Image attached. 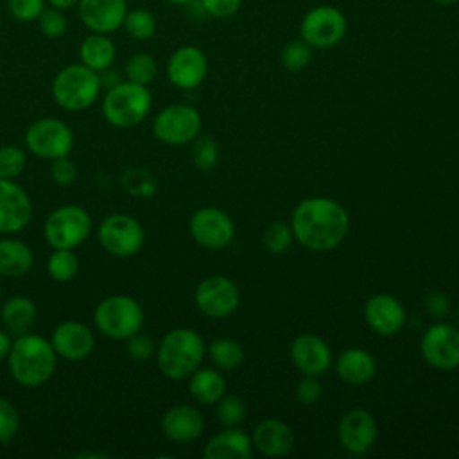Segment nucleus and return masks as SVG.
Masks as SVG:
<instances>
[{
    "instance_id": "34",
    "label": "nucleus",
    "mask_w": 459,
    "mask_h": 459,
    "mask_svg": "<svg viewBox=\"0 0 459 459\" xmlns=\"http://www.w3.org/2000/svg\"><path fill=\"white\" fill-rule=\"evenodd\" d=\"M156 74H158V65L151 54L138 52L131 56L126 63V77L131 82L147 86L156 77Z\"/></svg>"
},
{
    "instance_id": "51",
    "label": "nucleus",
    "mask_w": 459,
    "mask_h": 459,
    "mask_svg": "<svg viewBox=\"0 0 459 459\" xmlns=\"http://www.w3.org/2000/svg\"><path fill=\"white\" fill-rule=\"evenodd\" d=\"M437 5H452V4H459V0H432Z\"/></svg>"
},
{
    "instance_id": "43",
    "label": "nucleus",
    "mask_w": 459,
    "mask_h": 459,
    "mask_svg": "<svg viewBox=\"0 0 459 459\" xmlns=\"http://www.w3.org/2000/svg\"><path fill=\"white\" fill-rule=\"evenodd\" d=\"M127 341V353L136 362H145L154 355V341L145 333H133Z\"/></svg>"
},
{
    "instance_id": "40",
    "label": "nucleus",
    "mask_w": 459,
    "mask_h": 459,
    "mask_svg": "<svg viewBox=\"0 0 459 459\" xmlns=\"http://www.w3.org/2000/svg\"><path fill=\"white\" fill-rule=\"evenodd\" d=\"M38 27L47 38H61L66 32V18L61 9L45 7L38 16Z\"/></svg>"
},
{
    "instance_id": "2",
    "label": "nucleus",
    "mask_w": 459,
    "mask_h": 459,
    "mask_svg": "<svg viewBox=\"0 0 459 459\" xmlns=\"http://www.w3.org/2000/svg\"><path fill=\"white\" fill-rule=\"evenodd\" d=\"M56 364L57 353L52 342L36 333L18 335L7 357L11 377L25 387H38L48 382Z\"/></svg>"
},
{
    "instance_id": "46",
    "label": "nucleus",
    "mask_w": 459,
    "mask_h": 459,
    "mask_svg": "<svg viewBox=\"0 0 459 459\" xmlns=\"http://www.w3.org/2000/svg\"><path fill=\"white\" fill-rule=\"evenodd\" d=\"M50 176H52L54 183H57L61 186H68V185H72L75 181L77 169H75L74 161H70L66 156L56 158V160H52Z\"/></svg>"
},
{
    "instance_id": "13",
    "label": "nucleus",
    "mask_w": 459,
    "mask_h": 459,
    "mask_svg": "<svg viewBox=\"0 0 459 459\" xmlns=\"http://www.w3.org/2000/svg\"><path fill=\"white\" fill-rule=\"evenodd\" d=\"M192 238L206 249H224L235 237L231 217L215 206H204L194 212L188 222Z\"/></svg>"
},
{
    "instance_id": "28",
    "label": "nucleus",
    "mask_w": 459,
    "mask_h": 459,
    "mask_svg": "<svg viewBox=\"0 0 459 459\" xmlns=\"http://www.w3.org/2000/svg\"><path fill=\"white\" fill-rule=\"evenodd\" d=\"M34 256L30 247L16 238L0 240V274L7 278H20L30 271Z\"/></svg>"
},
{
    "instance_id": "49",
    "label": "nucleus",
    "mask_w": 459,
    "mask_h": 459,
    "mask_svg": "<svg viewBox=\"0 0 459 459\" xmlns=\"http://www.w3.org/2000/svg\"><path fill=\"white\" fill-rule=\"evenodd\" d=\"M48 4L56 9H61V11H66L70 7H74L75 4H79V0H48Z\"/></svg>"
},
{
    "instance_id": "21",
    "label": "nucleus",
    "mask_w": 459,
    "mask_h": 459,
    "mask_svg": "<svg viewBox=\"0 0 459 459\" xmlns=\"http://www.w3.org/2000/svg\"><path fill=\"white\" fill-rule=\"evenodd\" d=\"M290 359L303 375L321 377L332 364V351L319 335L301 333L290 344Z\"/></svg>"
},
{
    "instance_id": "29",
    "label": "nucleus",
    "mask_w": 459,
    "mask_h": 459,
    "mask_svg": "<svg viewBox=\"0 0 459 459\" xmlns=\"http://www.w3.org/2000/svg\"><path fill=\"white\" fill-rule=\"evenodd\" d=\"M188 378V391L199 403H217V400L224 394L226 380L213 368H197Z\"/></svg>"
},
{
    "instance_id": "25",
    "label": "nucleus",
    "mask_w": 459,
    "mask_h": 459,
    "mask_svg": "<svg viewBox=\"0 0 459 459\" xmlns=\"http://www.w3.org/2000/svg\"><path fill=\"white\" fill-rule=\"evenodd\" d=\"M335 371L346 384L362 385L375 377L377 360L369 351L362 348H350L339 355Z\"/></svg>"
},
{
    "instance_id": "4",
    "label": "nucleus",
    "mask_w": 459,
    "mask_h": 459,
    "mask_svg": "<svg viewBox=\"0 0 459 459\" xmlns=\"http://www.w3.org/2000/svg\"><path fill=\"white\" fill-rule=\"evenodd\" d=\"M152 95L147 86L120 81L111 86L102 100L104 118L120 129L140 124L151 111Z\"/></svg>"
},
{
    "instance_id": "17",
    "label": "nucleus",
    "mask_w": 459,
    "mask_h": 459,
    "mask_svg": "<svg viewBox=\"0 0 459 459\" xmlns=\"http://www.w3.org/2000/svg\"><path fill=\"white\" fill-rule=\"evenodd\" d=\"M32 217L29 194L14 181L0 178V233L22 231Z\"/></svg>"
},
{
    "instance_id": "11",
    "label": "nucleus",
    "mask_w": 459,
    "mask_h": 459,
    "mask_svg": "<svg viewBox=\"0 0 459 459\" xmlns=\"http://www.w3.org/2000/svg\"><path fill=\"white\" fill-rule=\"evenodd\" d=\"M25 145L39 158H63L74 147V133L63 120L39 118L25 131Z\"/></svg>"
},
{
    "instance_id": "42",
    "label": "nucleus",
    "mask_w": 459,
    "mask_h": 459,
    "mask_svg": "<svg viewBox=\"0 0 459 459\" xmlns=\"http://www.w3.org/2000/svg\"><path fill=\"white\" fill-rule=\"evenodd\" d=\"M7 9L18 22H36L45 9V0H7Z\"/></svg>"
},
{
    "instance_id": "5",
    "label": "nucleus",
    "mask_w": 459,
    "mask_h": 459,
    "mask_svg": "<svg viewBox=\"0 0 459 459\" xmlns=\"http://www.w3.org/2000/svg\"><path fill=\"white\" fill-rule=\"evenodd\" d=\"M100 86L102 82L97 72L82 63L68 65L54 77L52 97L63 109L82 111L97 100Z\"/></svg>"
},
{
    "instance_id": "35",
    "label": "nucleus",
    "mask_w": 459,
    "mask_h": 459,
    "mask_svg": "<svg viewBox=\"0 0 459 459\" xmlns=\"http://www.w3.org/2000/svg\"><path fill=\"white\" fill-rule=\"evenodd\" d=\"M120 181H122V186L136 197H151L158 190L154 178L145 169H129L122 174Z\"/></svg>"
},
{
    "instance_id": "50",
    "label": "nucleus",
    "mask_w": 459,
    "mask_h": 459,
    "mask_svg": "<svg viewBox=\"0 0 459 459\" xmlns=\"http://www.w3.org/2000/svg\"><path fill=\"white\" fill-rule=\"evenodd\" d=\"M169 4H176V5H188V4H194L197 0H165Z\"/></svg>"
},
{
    "instance_id": "12",
    "label": "nucleus",
    "mask_w": 459,
    "mask_h": 459,
    "mask_svg": "<svg viewBox=\"0 0 459 459\" xmlns=\"http://www.w3.org/2000/svg\"><path fill=\"white\" fill-rule=\"evenodd\" d=\"M197 308L213 319L231 316L240 303V290L237 283L226 276L213 274L204 278L194 292Z\"/></svg>"
},
{
    "instance_id": "38",
    "label": "nucleus",
    "mask_w": 459,
    "mask_h": 459,
    "mask_svg": "<svg viewBox=\"0 0 459 459\" xmlns=\"http://www.w3.org/2000/svg\"><path fill=\"white\" fill-rule=\"evenodd\" d=\"M215 414L224 427H237L246 418V403L238 396H221L217 400Z\"/></svg>"
},
{
    "instance_id": "32",
    "label": "nucleus",
    "mask_w": 459,
    "mask_h": 459,
    "mask_svg": "<svg viewBox=\"0 0 459 459\" xmlns=\"http://www.w3.org/2000/svg\"><path fill=\"white\" fill-rule=\"evenodd\" d=\"M47 271L56 281H70L79 271L74 249H54L47 260Z\"/></svg>"
},
{
    "instance_id": "41",
    "label": "nucleus",
    "mask_w": 459,
    "mask_h": 459,
    "mask_svg": "<svg viewBox=\"0 0 459 459\" xmlns=\"http://www.w3.org/2000/svg\"><path fill=\"white\" fill-rule=\"evenodd\" d=\"M18 425H20V416L16 407L0 396V445L9 443L16 432H18Z\"/></svg>"
},
{
    "instance_id": "18",
    "label": "nucleus",
    "mask_w": 459,
    "mask_h": 459,
    "mask_svg": "<svg viewBox=\"0 0 459 459\" xmlns=\"http://www.w3.org/2000/svg\"><path fill=\"white\" fill-rule=\"evenodd\" d=\"M50 342L61 359L79 362L93 351L95 337L84 323L65 321L54 328Z\"/></svg>"
},
{
    "instance_id": "15",
    "label": "nucleus",
    "mask_w": 459,
    "mask_h": 459,
    "mask_svg": "<svg viewBox=\"0 0 459 459\" xmlns=\"http://www.w3.org/2000/svg\"><path fill=\"white\" fill-rule=\"evenodd\" d=\"M208 74L206 54L194 45L179 47L167 61V77L179 90L197 88Z\"/></svg>"
},
{
    "instance_id": "27",
    "label": "nucleus",
    "mask_w": 459,
    "mask_h": 459,
    "mask_svg": "<svg viewBox=\"0 0 459 459\" xmlns=\"http://www.w3.org/2000/svg\"><path fill=\"white\" fill-rule=\"evenodd\" d=\"M115 54H117L115 43L108 34H100V32H91L81 41V47H79L81 63L97 74L109 70V66L115 61Z\"/></svg>"
},
{
    "instance_id": "22",
    "label": "nucleus",
    "mask_w": 459,
    "mask_h": 459,
    "mask_svg": "<svg viewBox=\"0 0 459 459\" xmlns=\"http://www.w3.org/2000/svg\"><path fill=\"white\" fill-rule=\"evenodd\" d=\"M79 18L91 30L109 34L122 27L127 4L126 0H79Z\"/></svg>"
},
{
    "instance_id": "45",
    "label": "nucleus",
    "mask_w": 459,
    "mask_h": 459,
    "mask_svg": "<svg viewBox=\"0 0 459 459\" xmlns=\"http://www.w3.org/2000/svg\"><path fill=\"white\" fill-rule=\"evenodd\" d=\"M203 11L213 18H230L238 13L242 0H197Z\"/></svg>"
},
{
    "instance_id": "16",
    "label": "nucleus",
    "mask_w": 459,
    "mask_h": 459,
    "mask_svg": "<svg viewBox=\"0 0 459 459\" xmlns=\"http://www.w3.org/2000/svg\"><path fill=\"white\" fill-rule=\"evenodd\" d=\"M378 434L377 420L366 409H351L348 411L337 427V437L342 448L353 455H360L368 452Z\"/></svg>"
},
{
    "instance_id": "24",
    "label": "nucleus",
    "mask_w": 459,
    "mask_h": 459,
    "mask_svg": "<svg viewBox=\"0 0 459 459\" xmlns=\"http://www.w3.org/2000/svg\"><path fill=\"white\" fill-rule=\"evenodd\" d=\"M204 459H249L251 457V437L237 429L228 427L215 434L203 450Z\"/></svg>"
},
{
    "instance_id": "6",
    "label": "nucleus",
    "mask_w": 459,
    "mask_h": 459,
    "mask_svg": "<svg viewBox=\"0 0 459 459\" xmlns=\"http://www.w3.org/2000/svg\"><path fill=\"white\" fill-rule=\"evenodd\" d=\"M97 330L106 337L126 341L133 333L142 330L143 310L140 303L126 294H115L104 298L93 312Z\"/></svg>"
},
{
    "instance_id": "33",
    "label": "nucleus",
    "mask_w": 459,
    "mask_h": 459,
    "mask_svg": "<svg viewBox=\"0 0 459 459\" xmlns=\"http://www.w3.org/2000/svg\"><path fill=\"white\" fill-rule=\"evenodd\" d=\"M280 61L289 72H301L312 61V47L303 39H292L283 45L280 52Z\"/></svg>"
},
{
    "instance_id": "20",
    "label": "nucleus",
    "mask_w": 459,
    "mask_h": 459,
    "mask_svg": "<svg viewBox=\"0 0 459 459\" xmlns=\"http://www.w3.org/2000/svg\"><path fill=\"white\" fill-rule=\"evenodd\" d=\"M161 430L169 441L186 445L203 434L204 418L194 405L178 403L161 416Z\"/></svg>"
},
{
    "instance_id": "44",
    "label": "nucleus",
    "mask_w": 459,
    "mask_h": 459,
    "mask_svg": "<svg viewBox=\"0 0 459 459\" xmlns=\"http://www.w3.org/2000/svg\"><path fill=\"white\" fill-rule=\"evenodd\" d=\"M323 393L321 382L314 375H303L296 385V398L301 405H314Z\"/></svg>"
},
{
    "instance_id": "1",
    "label": "nucleus",
    "mask_w": 459,
    "mask_h": 459,
    "mask_svg": "<svg viewBox=\"0 0 459 459\" xmlns=\"http://www.w3.org/2000/svg\"><path fill=\"white\" fill-rule=\"evenodd\" d=\"M290 228L303 247L330 251L344 240L350 217L344 206L330 197H308L294 208Z\"/></svg>"
},
{
    "instance_id": "48",
    "label": "nucleus",
    "mask_w": 459,
    "mask_h": 459,
    "mask_svg": "<svg viewBox=\"0 0 459 459\" xmlns=\"http://www.w3.org/2000/svg\"><path fill=\"white\" fill-rule=\"evenodd\" d=\"M11 346H13V341H11L9 332L0 330V362H2V360H7L9 351H11Z\"/></svg>"
},
{
    "instance_id": "19",
    "label": "nucleus",
    "mask_w": 459,
    "mask_h": 459,
    "mask_svg": "<svg viewBox=\"0 0 459 459\" xmlns=\"http://www.w3.org/2000/svg\"><path fill=\"white\" fill-rule=\"evenodd\" d=\"M364 317L375 333L389 337L405 325V308L391 294H375L366 301Z\"/></svg>"
},
{
    "instance_id": "14",
    "label": "nucleus",
    "mask_w": 459,
    "mask_h": 459,
    "mask_svg": "<svg viewBox=\"0 0 459 459\" xmlns=\"http://www.w3.org/2000/svg\"><path fill=\"white\" fill-rule=\"evenodd\" d=\"M420 351L425 362L436 369L459 368V330L448 323L429 326L420 341Z\"/></svg>"
},
{
    "instance_id": "26",
    "label": "nucleus",
    "mask_w": 459,
    "mask_h": 459,
    "mask_svg": "<svg viewBox=\"0 0 459 459\" xmlns=\"http://www.w3.org/2000/svg\"><path fill=\"white\" fill-rule=\"evenodd\" d=\"M38 316V308L34 301L27 296H11L2 303L0 317L4 326L13 335H23L29 333Z\"/></svg>"
},
{
    "instance_id": "31",
    "label": "nucleus",
    "mask_w": 459,
    "mask_h": 459,
    "mask_svg": "<svg viewBox=\"0 0 459 459\" xmlns=\"http://www.w3.org/2000/svg\"><path fill=\"white\" fill-rule=\"evenodd\" d=\"M122 27L126 29V32L133 39L145 41V39L154 36L158 23H156V18L151 11H147V9H131V11L126 13Z\"/></svg>"
},
{
    "instance_id": "8",
    "label": "nucleus",
    "mask_w": 459,
    "mask_h": 459,
    "mask_svg": "<svg viewBox=\"0 0 459 459\" xmlns=\"http://www.w3.org/2000/svg\"><path fill=\"white\" fill-rule=\"evenodd\" d=\"M348 30L346 16L333 5H316L305 13L299 25L301 39L312 48H332L342 41Z\"/></svg>"
},
{
    "instance_id": "9",
    "label": "nucleus",
    "mask_w": 459,
    "mask_h": 459,
    "mask_svg": "<svg viewBox=\"0 0 459 459\" xmlns=\"http://www.w3.org/2000/svg\"><path fill=\"white\" fill-rule=\"evenodd\" d=\"M201 115L188 104H170L163 108L152 122V133L169 145L190 143L199 136Z\"/></svg>"
},
{
    "instance_id": "10",
    "label": "nucleus",
    "mask_w": 459,
    "mask_h": 459,
    "mask_svg": "<svg viewBox=\"0 0 459 459\" xmlns=\"http://www.w3.org/2000/svg\"><path fill=\"white\" fill-rule=\"evenodd\" d=\"M145 235L142 224L126 213H111L99 226L100 246L120 258L136 255L143 246Z\"/></svg>"
},
{
    "instance_id": "7",
    "label": "nucleus",
    "mask_w": 459,
    "mask_h": 459,
    "mask_svg": "<svg viewBox=\"0 0 459 459\" xmlns=\"http://www.w3.org/2000/svg\"><path fill=\"white\" fill-rule=\"evenodd\" d=\"M91 231V219L81 206H59L45 221V238L54 249H75Z\"/></svg>"
},
{
    "instance_id": "47",
    "label": "nucleus",
    "mask_w": 459,
    "mask_h": 459,
    "mask_svg": "<svg viewBox=\"0 0 459 459\" xmlns=\"http://www.w3.org/2000/svg\"><path fill=\"white\" fill-rule=\"evenodd\" d=\"M425 307L430 312V316H434V317H445L450 312V301H448L446 294L437 292V290H434L427 296Z\"/></svg>"
},
{
    "instance_id": "37",
    "label": "nucleus",
    "mask_w": 459,
    "mask_h": 459,
    "mask_svg": "<svg viewBox=\"0 0 459 459\" xmlns=\"http://www.w3.org/2000/svg\"><path fill=\"white\" fill-rule=\"evenodd\" d=\"M219 161V145L212 136H201L194 140L192 147V163L206 172L212 170Z\"/></svg>"
},
{
    "instance_id": "3",
    "label": "nucleus",
    "mask_w": 459,
    "mask_h": 459,
    "mask_svg": "<svg viewBox=\"0 0 459 459\" xmlns=\"http://www.w3.org/2000/svg\"><path fill=\"white\" fill-rule=\"evenodd\" d=\"M206 346L190 328L170 330L158 346V368L170 380L188 378L203 362Z\"/></svg>"
},
{
    "instance_id": "36",
    "label": "nucleus",
    "mask_w": 459,
    "mask_h": 459,
    "mask_svg": "<svg viewBox=\"0 0 459 459\" xmlns=\"http://www.w3.org/2000/svg\"><path fill=\"white\" fill-rule=\"evenodd\" d=\"M292 238H294V233H292L290 224L278 221V222L269 224L264 230V233H262V246L269 253L278 255V253H283V251H287L290 247Z\"/></svg>"
},
{
    "instance_id": "39",
    "label": "nucleus",
    "mask_w": 459,
    "mask_h": 459,
    "mask_svg": "<svg viewBox=\"0 0 459 459\" xmlns=\"http://www.w3.org/2000/svg\"><path fill=\"white\" fill-rule=\"evenodd\" d=\"M27 165V154L16 145L0 147V178L16 179Z\"/></svg>"
},
{
    "instance_id": "52",
    "label": "nucleus",
    "mask_w": 459,
    "mask_h": 459,
    "mask_svg": "<svg viewBox=\"0 0 459 459\" xmlns=\"http://www.w3.org/2000/svg\"><path fill=\"white\" fill-rule=\"evenodd\" d=\"M0 294H2V290H0Z\"/></svg>"
},
{
    "instance_id": "30",
    "label": "nucleus",
    "mask_w": 459,
    "mask_h": 459,
    "mask_svg": "<svg viewBox=\"0 0 459 459\" xmlns=\"http://www.w3.org/2000/svg\"><path fill=\"white\" fill-rule=\"evenodd\" d=\"M208 355L213 366L221 371L237 369L244 362V350L242 346L230 337H221L210 342Z\"/></svg>"
},
{
    "instance_id": "23",
    "label": "nucleus",
    "mask_w": 459,
    "mask_h": 459,
    "mask_svg": "<svg viewBox=\"0 0 459 459\" xmlns=\"http://www.w3.org/2000/svg\"><path fill=\"white\" fill-rule=\"evenodd\" d=\"M251 443L267 457H283L294 448L296 437L285 421L278 418H264L255 427Z\"/></svg>"
}]
</instances>
